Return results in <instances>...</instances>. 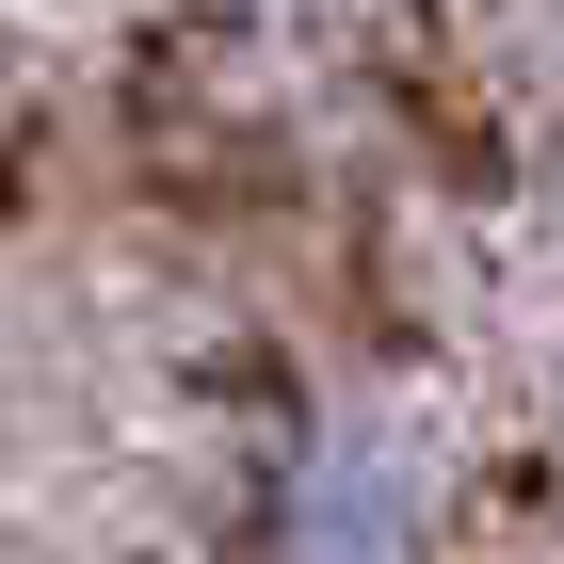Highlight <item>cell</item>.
Returning <instances> with one entry per match:
<instances>
[{
  "label": "cell",
  "instance_id": "cell-1",
  "mask_svg": "<svg viewBox=\"0 0 564 564\" xmlns=\"http://www.w3.org/2000/svg\"><path fill=\"white\" fill-rule=\"evenodd\" d=\"M259 564H420V468L371 420H306L259 468Z\"/></svg>",
  "mask_w": 564,
  "mask_h": 564
}]
</instances>
